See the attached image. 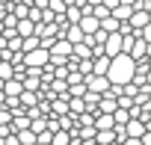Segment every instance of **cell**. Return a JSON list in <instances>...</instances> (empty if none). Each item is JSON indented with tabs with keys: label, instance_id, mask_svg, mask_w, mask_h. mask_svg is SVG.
<instances>
[{
	"label": "cell",
	"instance_id": "ac0fdd59",
	"mask_svg": "<svg viewBox=\"0 0 151 145\" xmlns=\"http://www.w3.org/2000/svg\"><path fill=\"white\" fill-rule=\"evenodd\" d=\"M71 110H74V113H83V110H86V104H83L80 98H74V101H71Z\"/></svg>",
	"mask_w": 151,
	"mask_h": 145
},
{
	"label": "cell",
	"instance_id": "d4e9b609",
	"mask_svg": "<svg viewBox=\"0 0 151 145\" xmlns=\"http://www.w3.org/2000/svg\"><path fill=\"white\" fill-rule=\"evenodd\" d=\"M83 145H101V142H83Z\"/></svg>",
	"mask_w": 151,
	"mask_h": 145
},
{
	"label": "cell",
	"instance_id": "7c38bea8",
	"mask_svg": "<svg viewBox=\"0 0 151 145\" xmlns=\"http://www.w3.org/2000/svg\"><path fill=\"white\" fill-rule=\"evenodd\" d=\"M119 104H116V98H110V95H101V101H98V113H113Z\"/></svg>",
	"mask_w": 151,
	"mask_h": 145
},
{
	"label": "cell",
	"instance_id": "2e32d148",
	"mask_svg": "<svg viewBox=\"0 0 151 145\" xmlns=\"http://www.w3.org/2000/svg\"><path fill=\"white\" fill-rule=\"evenodd\" d=\"M65 15H68V21H71V24H77L83 12H80V9H71V6H65Z\"/></svg>",
	"mask_w": 151,
	"mask_h": 145
},
{
	"label": "cell",
	"instance_id": "ffe728a7",
	"mask_svg": "<svg viewBox=\"0 0 151 145\" xmlns=\"http://www.w3.org/2000/svg\"><path fill=\"white\" fill-rule=\"evenodd\" d=\"M9 118H12L9 110H0V124H9Z\"/></svg>",
	"mask_w": 151,
	"mask_h": 145
},
{
	"label": "cell",
	"instance_id": "484cf974",
	"mask_svg": "<svg viewBox=\"0 0 151 145\" xmlns=\"http://www.w3.org/2000/svg\"><path fill=\"white\" fill-rule=\"evenodd\" d=\"M0 33H3V21H0Z\"/></svg>",
	"mask_w": 151,
	"mask_h": 145
},
{
	"label": "cell",
	"instance_id": "e0dca14e",
	"mask_svg": "<svg viewBox=\"0 0 151 145\" xmlns=\"http://www.w3.org/2000/svg\"><path fill=\"white\" fill-rule=\"evenodd\" d=\"M136 36H139V39H145V42L151 45V21H148V24H145V27H142V30H139Z\"/></svg>",
	"mask_w": 151,
	"mask_h": 145
},
{
	"label": "cell",
	"instance_id": "30bf717a",
	"mask_svg": "<svg viewBox=\"0 0 151 145\" xmlns=\"http://www.w3.org/2000/svg\"><path fill=\"white\" fill-rule=\"evenodd\" d=\"M65 39H68L71 45H77V42H83V39H86V33H83L77 24H68V30H65Z\"/></svg>",
	"mask_w": 151,
	"mask_h": 145
},
{
	"label": "cell",
	"instance_id": "5b68a950",
	"mask_svg": "<svg viewBox=\"0 0 151 145\" xmlns=\"http://www.w3.org/2000/svg\"><path fill=\"white\" fill-rule=\"evenodd\" d=\"M142 133H145V121H142V118H127V121H124V136L139 139Z\"/></svg>",
	"mask_w": 151,
	"mask_h": 145
},
{
	"label": "cell",
	"instance_id": "7402d4cb",
	"mask_svg": "<svg viewBox=\"0 0 151 145\" xmlns=\"http://www.w3.org/2000/svg\"><path fill=\"white\" fill-rule=\"evenodd\" d=\"M139 139H142V145H151V130H145V133H142Z\"/></svg>",
	"mask_w": 151,
	"mask_h": 145
},
{
	"label": "cell",
	"instance_id": "8992f818",
	"mask_svg": "<svg viewBox=\"0 0 151 145\" xmlns=\"http://www.w3.org/2000/svg\"><path fill=\"white\" fill-rule=\"evenodd\" d=\"M15 33H18L21 39H27V36H36V21H33V18H18V24H15Z\"/></svg>",
	"mask_w": 151,
	"mask_h": 145
},
{
	"label": "cell",
	"instance_id": "4316f807",
	"mask_svg": "<svg viewBox=\"0 0 151 145\" xmlns=\"http://www.w3.org/2000/svg\"><path fill=\"white\" fill-rule=\"evenodd\" d=\"M39 145H50V142H39Z\"/></svg>",
	"mask_w": 151,
	"mask_h": 145
},
{
	"label": "cell",
	"instance_id": "8fae6325",
	"mask_svg": "<svg viewBox=\"0 0 151 145\" xmlns=\"http://www.w3.org/2000/svg\"><path fill=\"white\" fill-rule=\"evenodd\" d=\"M95 142H101V145L119 142V139H116V127H110V130H95Z\"/></svg>",
	"mask_w": 151,
	"mask_h": 145
},
{
	"label": "cell",
	"instance_id": "d6986e66",
	"mask_svg": "<svg viewBox=\"0 0 151 145\" xmlns=\"http://www.w3.org/2000/svg\"><path fill=\"white\" fill-rule=\"evenodd\" d=\"M80 74H92V59H83L80 62Z\"/></svg>",
	"mask_w": 151,
	"mask_h": 145
},
{
	"label": "cell",
	"instance_id": "3957f363",
	"mask_svg": "<svg viewBox=\"0 0 151 145\" xmlns=\"http://www.w3.org/2000/svg\"><path fill=\"white\" fill-rule=\"evenodd\" d=\"M83 83H86V89H89V92H98V95H104V92L110 89L107 74H83Z\"/></svg>",
	"mask_w": 151,
	"mask_h": 145
},
{
	"label": "cell",
	"instance_id": "277c9868",
	"mask_svg": "<svg viewBox=\"0 0 151 145\" xmlns=\"http://www.w3.org/2000/svg\"><path fill=\"white\" fill-rule=\"evenodd\" d=\"M122 42H124V36L116 30V33H107V39H104V53L113 59L116 53H122Z\"/></svg>",
	"mask_w": 151,
	"mask_h": 145
},
{
	"label": "cell",
	"instance_id": "5bb4252c",
	"mask_svg": "<svg viewBox=\"0 0 151 145\" xmlns=\"http://www.w3.org/2000/svg\"><path fill=\"white\" fill-rule=\"evenodd\" d=\"M18 145H36V133L27 127V130H18Z\"/></svg>",
	"mask_w": 151,
	"mask_h": 145
},
{
	"label": "cell",
	"instance_id": "f546056e",
	"mask_svg": "<svg viewBox=\"0 0 151 145\" xmlns=\"http://www.w3.org/2000/svg\"><path fill=\"white\" fill-rule=\"evenodd\" d=\"M148 101H151V95H148Z\"/></svg>",
	"mask_w": 151,
	"mask_h": 145
},
{
	"label": "cell",
	"instance_id": "9c48e42d",
	"mask_svg": "<svg viewBox=\"0 0 151 145\" xmlns=\"http://www.w3.org/2000/svg\"><path fill=\"white\" fill-rule=\"evenodd\" d=\"M127 21H130V27H133V33H139V30H142V27L148 24V12H136V9H133Z\"/></svg>",
	"mask_w": 151,
	"mask_h": 145
},
{
	"label": "cell",
	"instance_id": "4dcf8cb0",
	"mask_svg": "<svg viewBox=\"0 0 151 145\" xmlns=\"http://www.w3.org/2000/svg\"><path fill=\"white\" fill-rule=\"evenodd\" d=\"M0 59H3V56H0Z\"/></svg>",
	"mask_w": 151,
	"mask_h": 145
},
{
	"label": "cell",
	"instance_id": "83f0119b",
	"mask_svg": "<svg viewBox=\"0 0 151 145\" xmlns=\"http://www.w3.org/2000/svg\"><path fill=\"white\" fill-rule=\"evenodd\" d=\"M110 145H122V142H110Z\"/></svg>",
	"mask_w": 151,
	"mask_h": 145
},
{
	"label": "cell",
	"instance_id": "cb8c5ba5",
	"mask_svg": "<svg viewBox=\"0 0 151 145\" xmlns=\"http://www.w3.org/2000/svg\"><path fill=\"white\" fill-rule=\"evenodd\" d=\"M95 3H101V0H86V6H95Z\"/></svg>",
	"mask_w": 151,
	"mask_h": 145
},
{
	"label": "cell",
	"instance_id": "52a82bcc",
	"mask_svg": "<svg viewBox=\"0 0 151 145\" xmlns=\"http://www.w3.org/2000/svg\"><path fill=\"white\" fill-rule=\"evenodd\" d=\"M127 53H130L133 59H142L145 53H151V45H148L145 39H139V36H136V39H133V47H130Z\"/></svg>",
	"mask_w": 151,
	"mask_h": 145
},
{
	"label": "cell",
	"instance_id": "ba28073f",
	"mask_svg": "<svg viewBox=\"0 0 151 145\" xmlns=\"http://www.w3.org/2000/svg\"><path fill=\"white\" fill-rule=\"evenodd\" d=\"M92 124H95V130H110V127H116L113 113H98V116L92 118Z\"/></svg>",
	"mask_w": 151,
	"mask_h": 145
},
{
	"label": "cell",
	"instance_id": "6da1fadb",
	"mask_svg": "<svg viewBox=\"0 0 151 145\" xmlns=\"http://www.w3.org/2000/svg\"><path fill=\"white\" fill-rule=\"evenodd\" d=\"M133 74H136V59L130 56V53H116L113 59H110V68H107V80H110V86H124V83H130L133 80Z\"/></svg>",
	"mask_w": 151,
	"mask_h": 145
},
{
	"label": "cell",
	"instance_id": "44dd1931",
	"mask_svg": "<svg viewBox=\"0 0 151 145\" xmlns=\"http://www.w3.org/2000/svg\"><path fill=\"white\" fill-rule=\"evenodd\" d=\"M122 145H142V139H133V136H124Z\"/></svg>",
	"mask_w": 151,
	"mask_h": 145
},
{
	"label": "cell",
	"instance_id": "4fadbf2b",
	"mask_svg": "<svg viewBox=\"0 0 151 145\" xmlns=\"http://www.w3.org/2000/svg\"><path fill=\"white\" fill-rule=\"evenodd\" d=\"M50 145H71V133H68V130H53Z\"/></svg>",
	"mask_w": 151,
	"mask_h": 145
},
{
	"label": "cell",
	"instance_id": "603a6c76",
	"mask_svg": "<svg viewBox=\"0 0 151 145\" xmlns=\"http://www.w3.org/2000/svg\"><path fill=\"white\" fill-rule=\"evenodd\" d=\"M145 83H148V86H151V68H148V74H145Z\"/></svg>",
	"mask_w": 151,
	"mask_h": 145
},
{
	"label": "cell",
	"instance_id": "9a60e30c",
	"mask_svg": "<svg viewBox=\"0 0 151 145\" xmlns=\"http://www.w3.org/2000/svg\"><path fill=\"white\" fill-rule=\"evenodd\" d=\"M9 77H15V68L6 59H0V80H9Z\"/></svg>",
	"mask_w": 151,
	"mask_h": 145
},
{
	"label": "cell",
	"instance_id": "f1b7e54d",
	"mask_svg": "<svg viewBox=\"0 0 151 145\" xmlns=\"http://www.w3.org/2000/svg\"><path fill=\"white\" fill-rule=\"evenodd\" d=\"M148 21H151V12H148Z\"/></svg>",
	"mask_w": 151,
	"mask_h": 145
},
{
	"label": "cell",
	"instance_id": "7a4b0ae2",
	"mask_svg": "<svg viewBox=\"0 0 151 145\" xmlns=\"http://www.w3.org/2000/svg\"><path fill=\"white\" fill-rule=\"evenodd\" d=\"M21 62H24L27 68H45V65L50 62V50L39 45V47H33V50H27V53L21 56Z\"/></svg>",
	"mask_w": 151,
	"mask_h": 145
}]
</instances>
